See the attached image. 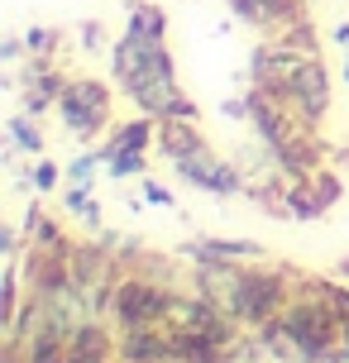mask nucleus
I'll use <instances>...</instances> for the list:
<instances>
[{
  "mask_svg": "<svg viewBox=\"0 0 349 363\" xmlns=\"http://www.w3.org/2000/svg\"><path fill=\"white\" fill-rule=\"evenodd\" d=\"M57 120L72 139H96L111 125V86L96 77H67V86L57 96Z\"/></svg>",
  "mask_w": 349,
  "mask_h": 363,
  "instance_id": "nucleus-1",
  "label": "nucleus"
},
{
  "mask_svg": "<svg viewBox=\"0 0 349 363\" xmlns=\"http://www.w3.org/2000/svg\"><path fill=\"white\" fill-rule=\"evenodd\" d=\"M311 57H316V48H301V43H292V38L258 43L254 53H249V82L277 91V96H287V91L297 86V77L306 72Z\"/></svg>",
  "mask_w": 349,
  "mask_h": 363,
  "instance_id": "nucleus-2",
  "label": "nucleus"
},
{
  "mask_svg": "<svg viewBox=\"0 0 349 363\" xmlns=\"http://www.w3.org/2000/svg\"><path fill=\"white\" fill-rule=\"evenodd\" d=\"M163 306H167V287L148 282V277H139V272H120L106 315L115 320V330H134V325H158Z\"/></svg>",
  "mask_w": 349,
  "mask_h": 363,
  "instance_id": "nucleus-3",
  "label": "nucleus"
},
{
  "mask_svg": "<svg viewBox=\"0 0 349 363\" xmlns=\"http://www.w3.org/2000/svg\"><path fill=\"white\" fill-rule=\"evenodd\" d=\"M292 282L297 272L292 268H249V287H244V325L258 330L268 325V320H277L282 311H287V301H292Z\"/></svg>",
  "mask_w": 349,
  "mask_h": 363,
  "instance_id": "nucleus-4",
  "label": "nucleus"
},
{
  "mask_svg": "<svg viewBox=\"0 0 349 363\" xmlns=\"http://www.w3.org/2000/svg\"><path fill=\"white\" fill-rule=\"evenodd\" d=\"M244 287H249V268L239 263H196V291L225 315H235L244 325Z\"/></svg>",
  "mask_w": 349,
  "mask_h": 363,
  "instance_id": "nucleus-5",
  "label": "nucleus"
},
{
  "mask_svg": "<svg viewBox=\"0 0 349 363\" xmlns=\"http://www.w3.org/2000/svg\"><path fill=\"white\" fill-rule=\"evenodd\" d=\"M177 167V177L192 182V186H201V191H211V196H235V191H244V177H239V167H230L225 158H216V153H196V158H182Z\"/></svg>",
  "mask_w": 349,
  "mask_h": 363,
  "instance_id": "nucleus-6",
  "label": "nucleus"
},
{
  "mask_svg": "<svg viewBox=\"0 0 349 363\" xmlns=\"http://www.w3.org/2000/svg\"><path fill=\"white\" fill-rule=\"evenodd\" d=\"M230 10H235L244 24H254V29H268V34L287 38L301 24V0H230Z\"/></svg>",
  "mask_w": 349,
  "mask_h": 363,
  "instance_id": "nucleus-7",
  "label": "nucleus"
},
{
  "mask_svg": "<svg viewBox=\"0 0 349 363\" xmlns=\"http://www.w3.org/2000/svg\"><path fill=\"white\" fill-rule=\"evenodd\" d=\"M287 101H292V110L301 115V120H311V125L326 120V110H331V72H326L321 57L306 62V72L297 77V86L287 91Z\"/></svg>",
  "mask_w": 349,
  "mask_h": 363,
  "instance_id": "nucleus-8",
  "label": "nucleus"
},
{
  "mask_svg": "<svg viewBox=\"0 0 349 363\" xmlns=\"http://www.w3.org/2000/svg\"><path fill=\"white\" fill-rule=\"evenodd\" d=\"M62 86H67V77L57 72L48 57H38L34 67L24 72V101H19V110H24V115H34V120H43L48 110H57Z\"/></svg>",
  "mask_w": 349,
  "mask_h": 363,
  "instance_id": "nucleus-9",
  "label": "nucleus"
},
{
  "mask_svg": "<svg viewBox=\"0 0 349 363\" xmlns=\"http://www.w3.org/2000/svg\"><path fill=\"white\" fill-rule=\"evenodd\" d=\"M182 258H192V263H263L268 249L254 239H187Z\"/></svg>",
  "mask_w": 349,
  "mask_h": 363,
  "instance_id": "nucleus-10",
  "label": "nucleus"
},
{
  "mask_svg": "<svg viewBox=\"0 0 349 363\" xmlns=\"http://www.w3.org/2000/svg\"><path fill=\"white\" fill-rule=\"evenodd\" d=\"M120 335V363H172V340L163 325H134Z\"/></svg>",
  "mask_w": 349,
  "mask_h": 363,
  "instance_id": "nucleus-11",
  "label": "nucleus"
},
{
  "mask_svg": "<svg viewBox=\"0 0 349 363\" xmlns=\"http://www.w3.org/2000/svg\"><path fill=\"white\" fill-rule=\"evenodd\" d=\"M115 359H120V335H111L101 320H87L67 340V359L62 363H115Z\"/></svg>",
  "mask_w": 349,
  "mask_h": 363,
  "instance_id": "nucleus-12",
  "label": "nucleus"
},
{
  "mask_svg": "<svg viewBox=\"0 0 349 363\" xmlns=\"http://www.w3.org/2000/svg\"><path fill=\"white\" fill-rule=\"evenodd\" d=\"M158 148H163L167 163L211 153V148H206V134H201V120H158Z\"/></svg>",
  "mask_w": 349,
  "mask_h": 363,
  "instance_id": "nucleus-13",
  "label": "nucleus"
},
{
  "mask_svg": "<svg viewBox=\"0 0 349 363\" xmlns=\"http://www.w3.org/2000/svg\"><path fill=\"white\" fill-rule=\"evenodd\" d=\"M153 139H158V120H153V115H139V120L115 125V134L106 139V148H101V153H144Z\"/></svg>",
  "mask_w": 349,
  "mask_h": 363,
  "instance_id": "nucleus-14",
  "label": "nucleus"
},
{
  "mask_svg": "<svg viewBox=\"0 0 349 363\" xmlns=\"http://www.w3.org/2000/svg\"><path fill=\"white\" fill-rule=\"evenodd\" d=\"M24 239H29L34 249H48V254H72L67 235H62V230H57V225L43 216L38 206H29V216H24Z\"/></svg>",
  "mask_w": 349,
  "mask_h": 363,
  "instance_id": "nucleus-15",
  "label": "nucleus"
},
{
  "mask_svg": "<svg viewBox=\"0 0 349 363\" xmlns=\"http://www.w3.org/2000/svg\"><path fill=\"white\" fill-rule=\"evenodd\" d=\"M282 206H287V220H321L326 216V201L316 196L311 177H297V186L282 196Z\"/></svg>",
  "mask_w": 349,
  "mask_h": 363,
  "instance_id": "nucleus-16",
  "label": "nucleus"
},
{
  "mask_svg": "<svg viewBox=\"0 0 349 363\" xmlns=\"http://www.w3.org/2000/svg\"><path fill=\"white\" fill-rule=\"evenodd\" d=\"M129 34H139V38H167V15L158 10V5H148V0H134L129 5V24H125Z\"/></svg>",
  "mask_w": 349,
  "mask_h": 363,
  "instance_id": "nucleus-17",
  "label": "nucleus"
},
{
  "mask_svg": "<svg viewBox=\"0 0 349 363\" xmlns=\"http://www.w3.org/2000/svg\"><path fill=\"white\" fill-rule=\"evenodd\" d=\"M62 206H67V216L82 220L87 230H101V206L92 201V182H72L67 196H62Z\"/></svg>",
  "mask_w": 349,
  "mask_h": 363,
  "instance_id": "nucleus-18",
  "label": "nucleus"
},
{
  "mask_svg": "<svg viewBox=\"0 0 349 363\" xmlns=\"http://www.w3.org/2000/svg\"><path fill=\"white\" fill-rule=\"evenodd\" d=\"M10 144H15L19 153H34V158H43V129H38L34 115H24V110H19L15 120H10Z\"/></svg>",
  "mask_w": 349,
  "mask_h": 363,
  "instance_id": "nucleus-19",
  "label": "nucleus"
},
{
  "mask_svg": "<svg viewBox=\"0 0 349 363\" xmlns=\"http://www.w3.org/2000/svg\"><path fill=\"white\" fill-rule=\"evenodd\" d=\"M321 291H326L331 311L340 315V330H345V340H340V354H345V363H349V287H340V282H326V277H321Z\"/></svg>",
  "mask_w": 349,
  "mask_h": 363,
  "instance_id": "nucleus-20",
  "label": "nucleus"
},
{
  "mask_svg": "<svg viewBox=\"0 0 349 363\" xmlns=\"http://www.w3.org/2000/svg\"><path fill=\"white\" fill-rule=\"evenodd\" d=\"M101 158H106V172H111L115 182L144 177V153H101Z\"/></svg>",
  "mask_w": 349,
  "mask_h": 363,
  "instance_id": "nucleus-21",
  "label": "nucleus"
},
{
  "mask_svg": "<svg viewBox=\"0 0 349 363\" xmlns=\"http://www.w3.org/2000/svg\"><path fill=\"white\" fill-rule=\"evenodd\" d=\"M96 167H106L101 148H92V153H77L72 163L62 167V177H67V182H92V177H96Z\"/></svg>",
  "mask_w": 349,
  "mask_h": 363,
  "instance_id": "nucleus-22",
  "label": "nucleus"
},
{
  "mask_svg": "<svg viewBox=\"0 0 349 363\" xmlns=\"http://www.w3.org/2000/svg\"><path fill=\"white\" fill-rule=\"evenodd\" d=\"M311 186H316V196L326 201V206H335V201H340V177H335L331 167H316V172H311Z\"/></svg>",
  "mask_w": 349,
  "mask_h": 363,
  "instance_id": "nucleus-23",
  "label": "nucleus"
},
{
  "mask_svg": "<svg viewBox=\"0 0 349 363\" xmlns=\"http://www.w3.org/2000/svg\"><path fill=\"white\" fill-rule=\"evenodd\" d=\"M57 172H62L57 163H48V158H38V163H34V172H29V186H34L38 196H43V191H53V186H57Z\"/></svg>",
  "mask_w": 349,
  "mask_h": 363,
  "instance_id": "nucleus-24",
  "label": "nucleus"
},
{
  "mask_svg": "<svg viewBox=\"0 0 349 363\" xmlns=\"http://www.w3.org/2000/svg\"><path fill=\"white\" fill-rule=\"evenodd\" d=\"M24 43H29V53H34V57H53L57 34H53V29H29V34H24Z\"/></svg>",
  "mask_w": 349,
  "mask_h": 363,
  "instance_id": "nucleus-25",
  "label": "nucleus"
},
{
  "mask_svg": "<svg viewBox=\"0 0 349 363\" xmlns=\"http://www.w3.org/2000/svg\"><path fill=\"white\" fill-rule=\"evenodd\" d=\"M144 201H148V206H172V191H167L163 182L144 177Z\"/></svg>",
  "mask_w": 349,
  "mask_h": 363,
  "instance_id": "nucleus-26",
  "label": "nucleus"
},
{
  "mask_svg": "<svg viewBox=\"0 0 349 363\" xmlns=\"http://www.w3.org/2000/svg\"><path fill=\"white\" fill-rule=\"evenodd\" d=\"M225 115H230V120H249V96H235V101H225Z\"/></svg>",
  "mask_w": 349,
  "mask_h": 363,
  "instance_id": "nucleus-27",
  "label": "nucleus"
},
{
  "mask_svg": "<svg viewBox=\"0 0 349 363\" xmlns=\"http://www.w3.org/2000/svg\"><path fill=\"white\" fill-rule=\"evenodd\" d=\"M19 53H29V43H24V38H5V43H0V57H5V62H15Z\"/></svg>",
  "mask_w": 349,
  "mask_h": 363,
  "instance_id": "nucleus-28",
  "label": "nucleus"
},
{
  "mask_svg": "<svg viewBox=\"0 0 349 363\" xmlns=\"http://www.w3.org/2000/svg\"><path fill=\"white\" fill-rule=\"evenodd\" d=\"M82 43L87 48H101V24H82Z\"/></svg>",
  "mask_w": 349,
  "mask_h": 363,
  "instance_id": "nucleus-29",
  "label": "nucleus"
},
{
  "mask_svg": "<svg viewBox=\"0 0 349 363\" xmlns=\"http://www.w3.org/2000/svg\"><path fill=\"white\" fill-rule=\"evenodd\" d=\"M335 38H340V48H349V24H340V29H335Z\"/></svg>",
  "mask_w": 349,
  "mask_h": 363,
  "instance_id": "nucleus-30",
  "label": "nucleus"
},
{
  "mask_svg": "<svg viewBox=\"0 0 349 363\" xmlns=\"http://www.w3.org/2000/svg\"><path fill=\"white\" fill-rule=\"evenodd\" d=\"M345 82H349V48H345Z\"/></svg>",
  "mask_w": 349,
  "mask_h": 363,
  "instance_id": "nucleus-31",
  "label": "nucleus"
}]
</instances>
